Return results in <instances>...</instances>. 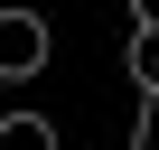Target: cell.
<instances>
[{
    "label": "cell",
    "mask_w": 159,
    "mask_h": 150,
    "mask_svg": "<svg viewBox=\"0 0 159 150\" xmlns=\"http://www.w3.org/2000/svg\"><path fill=\"white\" fill-rule=\"evenodd\" d=\"M47 19L38 10H0V85H28V75H47Z\"/></svg>",
    "instance_id": "6da1fadb"
},
{
    "label": "cell",
    "mask_w": 159,
    "mask_h": 150,
    "mask_svg": "<svg viewBox=\"0 0 159 150\" xmlns=\"http://www.w3.org/2000/svg\"><path fill=\"white\" fill-rule=\"evenodd\" d=\"M0 150H56V122L47 113H0Z\"/></svg>",
    "instance_id": "3957f363"
},
{
    "label": "cell",
    "mask_w": 159,
    "mask_h": 150,
    "mask_svg": "<svg viewBox=\"0 0 159 150\" xmlns=\"http://www.w3.org/2000/svg\"><path fill=\"white\" fill-rule=\"evenodd\" d=\"M122 75L140 85V103L159 113V19H150V10H140V19H131V38H122Z\"/></svg>",
    "instance_id": "7a4b0ae2"
}]
</instances>
